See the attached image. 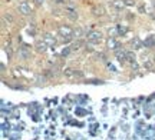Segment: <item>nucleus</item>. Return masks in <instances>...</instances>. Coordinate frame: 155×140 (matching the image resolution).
I'll list each match as a JSON object with an SVG mask.
<instances>
[{
	"label": "nucleus",
	"instance_id": "f257e3e1",
	"mask_svg": "<svg viewBox=\"0 0 155 140\" xmlns=\"http://www.w3.org/2000/svg\"><path fill=\"white\" fill-rule=\"evenodd\" d=\"M86 39H88L89 43H92V45H98L102 42V33L101 32H96V30H92V32H89L86 34Z\"/></svg>",
	"mask_w": 155,
	"mask_h": 140
},
{
	"label": "nucleus",
	"instance_id": "f03ea898",
	"mask_svg": "<svg viewBox=\"0 0 155 140\" xmlns=\"http://www.w3.org/2000/svg\"><path fill=\"white\" fill-rule=\"evenodd\" d=\"M58 32H59V34H61L63 39L66 37V40L71 39V37H72V34L75 33V30H73L72 27H69V26H63V24L58 27Z\"/></svg>",
	"mask_w": 155,
	"mask_h": 140
},
{
	"label": "nucleus",
	"instance_id": "7ed1b4c3",
	"mask_svg": "<svg viewBox=\"0 0 155 140\" xmlns=\"http://www.w3.org/2000/svg\"><path fill=\"white\" fill-rule=\"evenodd\" d=\"M63 74H65V77L68 79H76V77H82L83 74L82 72H79L76 69H72V67H68L63 70Z\"/></svg>",
	"mask_w": 155,
	"mask_h": 140
},
{
	"label": "nucleus",
	"instance_id": "20e7f679",
	"mask_svg": "<svg viewBox=\"0 0 155 140\" xmlns=\"http://www.w3.org/2000/svg\"><path fill=\"white\" fill-rule=\"evenodd\" d=\"M19 10L22 14L25 16H29L30 13H32V9H30V6H29L28 2H20V5H19Z\"/></svg>",
	"mask_w": 155,
	"mask_h": 140
},
{
	"label": "nucleus",
	"instance_id": "39448f33",
	"mask_svg": "<svg viewBox=\"0 0 155 140\" xmlns=\"http://www.w3.org/2000/svg\"><path fill=\"white\" fill-rule=\"evenodd\" d=\"M35 47H36V50H38V51H40V53H45V51L48 50V47H49V46L46 45V42H45L43 39H42V40L39 39L38 42L35 43Z\"/></svg>",
	"mask_w": 155,
	"mask_h": 140
},
{
	"label": "nucleus",
	"instance_id": "423d86ee",
	"mask_svg": "<svg viewBox=\"0 0 155 140\" xmlns=\"http://www.w3.org/2000/svg\"><path fill=\"white\" fill-rule=\"evenodd\" d=\"M108 47H109L111 50H115L116 51L119 47H121V46H119V43L116 42L115 37H109V39H108Z\"/></svg>",
	"mask_w": 155,
	"mask_h": 140
},
{
	"label": "nucleus",
	"instance_id": "0eeeda50",
	"mask_svg": "<svg viewBox=\"0 0 155 140\" xmlns=\"http://www.w3.org/2000/svg\"><path fill=\"white\" fill-rule=\"evenodd\" d=\"M131 46H132L134 50H139V49L144 46V43L139 40V37H134V39L131 40Z\"/></svg>",
	"mask_w": 155,
	"mask_h": 140
},
{
	"label": "nucleus",
	"instance_id": "6e6552de",
	"mask_svg": "<svg viewBox=\"0 0 155 140\" xmlns=\"http://www.w3.org/2000/svg\"><path fill=\"white\" fill-rule=\"evenodd\" d=\"M43 40L46 42V45L48 46H55L56 45V39L52 36V34H49V33H46L43 36Z\"/></svg>",
	"mask_w": 155,
	"mask_h": 140
},
{
	"label": "nucleus",
	"instance_id": "1a4fd4ad",
	"mask_svg": "<svg viewBox=\"0 0 155 140\" xmlns=\"http://www.w3.org/2000/svg\"><path fill=\"white\" fill-rule=\"evenodd\" d=\"M112 6L115 7L116 10H122L127 5H125V2H124V0H114V2H112Z\"/></svg>",
	"mask_w": 155,
	"mask_h": 140
},
{
	"label": "nucleus",
	"instance_id": "9d476101",
	"mask_svg": "<svg viewBox=\"0 0 155 140\" xmlns=\"http://www.w3.org/2000/svg\"><path fill=\"white\" fill-rule=\"evenodd\" d=\"M116 57H118V62L124 63L127 60V51H121V50H116Z\"/></svg>",
	"mask_w": 155,
	"mask_h": 140
},
{
	"label": "nucleus",
	"instance_id": "9b49d317",
	"mask_svg": "<svg viewBox=\"0 0 155 140\" xmlns=\"http://www.w3.org/2000/svg\"><path fill=\"white\" fill-rule=\"evenodd\" d=\"M145 47H152V46H155V36L152 34V36H150L148 39L145 40Z\"/></svg>",
	"mask_w": 155,
	"mask_h": 140
},
{
	"label": "nucleus",
	"instance_id": "f8f14e48",
	"mask_svg": "<svg viewBox=\"0 0 155 140\" xmlns=\"http://www.w3.org/2000/svg\"><path fill=\"white\" fill-rule=\"evenodd\" d=\"M144 67H145V70H154L155 62H152V60H147V62H144Z\"/></svg>",
	"mask_w": 155,
	"mask_h": 140
},
{
	"label": "nucleus",
	"instance_id": "ddd939ff",
	"mask_svg": "<svg viewBox=\"0 0 155 140\" xmlns=\"http://www.w3.org/2000/svg\"><path fill=\"white\" fill-rule=\"evenodd\" d=\"M68 17H69L71 20H78V13L75 10H72V9H69V10H68Z\"/></svg>",
	"mask_w": 155,
	"mask_h": 140
},
{
	"label": "nucleus",
	"instance_id": "4468645a",
	"mask_svg": "<svg viewBox=\"0 0 155 140\" xmlns=\"http://www.w3.org/2000/svg\"><path fill=\"white\" fill-rule=\"evenodd\" d=\"M135 53L134 51H127V60H129V62H132V63H135Z\"/></svg>",
	"mask_w": 155,
	"mask_h": 140
},
{
	"label": "nucleus",
	"instance_id": "2eb2a0df",
	"mask_svg": "<svg viewBox=\"0 0 155 140\" xmlns=\"http://www.w3.org/2000/svg\"><path fill=\"white\" fill-rule=\"evenodd\" d=\"M81 46H82V42H81V40H78L76 43H73V45L71 46V50H72V51L79 50V49H81Z\"/></svg>",
	"mask_w": 155,
	"mask_h": 140
},
{
	"label": "nucleus",
	"instance_id": "dca6fc26",
	"mask_svg": "<svg viewBox=\"0 0 155 140\" xmlns=\"http://www.w3.org/2000/svg\"><path fill=\"white\" fill-rule=\"evenodd\" d=\"M116 30H118V33H119V34H125L128 32V27H125V26H121V24H118V26H116Z\"/></svg>",
	"mask_w": 155,
	"mask_h": 140
},
{
	"label": "nucleus",
	"instance_id": "f3484780",
	"mask_svg": "<svg viewBox=\"0 0 155 140\" xmlns=\"http://www.w3.org/2000/svg\"><path fill=\"white\" fill-rule=\"evenodd\" d=\"M95 14H96V16H104V14H105V10H104V7H102V6L96 7V9H95Z\"/></svg>",
	"mask_w": 155,
	"mask_h": 140
},
{
	"label": "nucleus",
	"instance_id": "a211bd4d",
	"mask_svg": "<svg viewBox=\"0 0 155 140\" xmlns=\"http://www.w3.org/2000/svg\"><path fill=\"white\" fill-rule=\"evenodd\" d=\"M3 20H7V23H9V24H12V23H13V17H12L10 13H6L5 16H3Z\"/></svg>",
	"mask_w": 155,
	"mask_h": 140
},
{
	"label": "nucleus",
	"instance_id": "6ab92c4d",
	"mask_svg": "<svg viewBox=\"0 0 155 140\" xmlns=\"http://www.w3.org/2000/svg\"><path fill=\"white\" fill-rule=\"evenodd\" d=\"M82 33H83V30H82V29H76V30H75V33H73V34H76V37H81V36H82Z\"/></svg>",
	"mask_w": 155,
	"mask_h": 140
},
{
	"label": "nucleus",
	"instance_id": "aec40b11",
	"mask_svg": "<svg viewBox=\"0 0 155 140\" xmlns=\"http://www.w3.org/2000/svg\"><path fill=\"white\" fill-rule=\"evenodd\" d=\"M6 53H7V57L12 59V47L10 46H7V47H6Z\"/></svg>",
	"mask_w": 155,
	"mask_h": 140
},
{
	"label": "nucleus",
	"instance_id": "412c9836",
	"mask_svg": "<svg viewBox=\"0 0 155 140\" xmlns=\"http://www.w3.org/2000/svg\"><path fill=\"white\" fill-rule=\"evenodd\" d=\"M28 33H29V34H32V36H33V34L36 33V30H35V27H29V29H28Z\"/></svg>",
	"mask_w": 155,
	"mask_h": 140
},
{
	"label": "nucleus",
	"instance_id": "4be33fe9",
	"mask_svg": "<svg viewBox=\"0 0 155 140\" xmlns=\"http://www.w3.org/2000/svg\"><path fill=\"white\" fill-rule=\"evenodd\" d=\"M125 2V5L127 6H132L134 5V0H124Z\"/></svg>",
	"mask_w": 155,
	"mask_h": 140
},
{
	"label": "nucleus",
	"instance_id": "5701e85b",
	"mask_svg": "<svg viewBox=\"0 0 155 140\" xmlns=\"http://www.w3.org/2000/svg\"><path fill=\"white\" fill-rule=\"evenodd\" d=\"M35 2H36V5H38V6H40L42 3H43V0H35Z\"/></svg>",
	"mask_w": 155,
	"mask_h": 140
},
{
	"label": "nucleus",
	"instance_id": "b1692460",
	"mask_svg": "<svg viewBox=\"0 0 155 140\" xmlns=\"http://www.w3.org/2000/svg\"><path fill=\"white\" fill-rule=\"evenodd\" d=\"M154 62H155V56H154Z\"/></svg>",
	"mask_w": 155,
	"mask_h": 140
}]
</instances>
